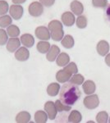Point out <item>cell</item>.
Segmentation results:
<instances>
[{"mask_svg":"<svg viewBox=\"0 0 110 123\" xmlns=\"http://www.w3.org/2000/svg\"><path fill=\"white\" fill-rule=\"evenodd\" d=\"M81 90L76 85L71 82L65 83L59 91V98L66 105L72 106L81 97Z\"/></svg>","mask_w":110,"mask_h":123,"instance_id":"1","label":"cell"},{"mask_svg":"<svg viewBox=\"0 0 110 123\" xmlns=\"http://www.w3.org/2000/svg\"><path fill=\"white\" fill-rule=\"evenodd\" d=\"M48 29L50 32V37L54 41H61L64 37L63 23L58 20H53L49 23Z\"/></svg>","mask_w":110,"mask_h":123,"instance_id":"2","label":"cell"},{"mask_svg":"<svg viewBox=\"0 0 110 123\" xmlns=\"http://www.w3.org/2000/svg\"><path fill=\"white\" fill-rule=\"evenodd\" d=\"M83 104L88 109H95L99 104V99L97 94H90L84 98Z\"/></svg>","mask_w":110,"mask_h":123,"instance_id":"3","label":"cell"},{"mask_svg":"<svg viewBox=\"0 0 110 123\" xmlns=\"http://www.w3.org/2000/svg\"><path fill=\"white\" fill-rule=\"evenodd\" d=\"M28 12L32 17H39L44 12V7L39 2H33L28 7Z\"/></svg>","mask_w":110,"mask_h":123,"instance_id":"4","label":"cell"},{"mask_svg":"<svg viewBox=\"0 0 110 123\" xmlns=\"http://www.w3.org/2000/svg\"><path fill=\"white\" fill-rule=\"evenodd\" d=\"M35 36L40 40H49L50 37V32L48 27L45 26H38L35 31Z\"/></svg>","mask_w":110,"mask_h":123,"instance_id":"5","label":"cell"},{"mask_svg":"<svg viewBox=\"0 0 110 123\" xmlns=\"http://www.w3.org/2000/svg\"><path fill=\"white\" fill-rule=\"evenodd\" d=\"M9 12L11 17L14 20H20L23 16L24 9L22 6H21L20 4H13L10 7Z\"/></svg>","mask_w":110,"mask_h":123,"instance_id":"6","label":"cell"},{"mask_svg":"<svg viewBox=\"0 0 110 123\" xmlns=\"http://www.w3.org/2000/svg\"><path fill=\"white\" fill-rule=\"evenodd\" d=\"M45 111L46 113L48 114V117L50 120H54L57 117V108L55 106V103L52 102V101H49L46 102L45 104Z\"/></svg>","mask_w":110,"mask_h":123,"instance_id":"7","label":"cell"},{"mask_svg":"<svg viewBox=\"0 0 110 123\" xmlns=\"http://www.w3.org/2000/svg\"><path fill=\"white\" fill-rule=\"evenodd\" d=\"M61 20L62 23L67 27L72 26L76 21L75 15L71 12H65L64 13H63L61 17Z\"/></svg>","mask_w":110,"mask_h":123,"instance_id":"8","label":"cell"},{"mask_svg":"<svg viewBox=\"0 0 110 123\" xmlns=\"http://www.w3.org/2000/svg\"><path fill=\"white\" fill-rule=\"evenodd\" d=\"M30 57V52L26 47H20L15 53V58L17 61L25 62Z\"/></svg>","mask_w":110,"mask_h":123,"instance_id":"9","label":"cell"},{"mask_svg":"<svg viewBox=\"0 0 110 123\" xmlns=\"http://www.w3.org/2000/svg\"><path fill=\"white\" fill-rule=\"evenodd\" d=\"M21 40L17 37H11L7 43V50L10 53H14L20 48Z\"/></svg>","mask_w":110,"mask_h":123,"instance_id":"10","label":"cell"},{"mask_svg":"<svg viewBox=\"0 0 110 123\" xmlns=\"http://www.w3.org/2000/svg\"><path fill=\"white\" fill-rule=\"evenodd\" d=\"M96 49L97 53L100 56H106L109 52V43L106 40H100L98 43Z\"/></svg>","mask_w":110,"mask_h":123,"instance_id":"11","label":"cell"},{"mask_svg":"<svg viewBox=\"0 0 110 123\" xmlns=\"http://www.w3.org/2000/svg\"><path fill=\"white\" fill-rule=\"evenodd\" d=\"M70 7L74 15L81 16L83 13L84 11V6L81 2L77 1V0H74L70 4Z\"/></svg>","mask_w":110,"mask_h":123,"instance_id":"12","label":"cell"},{"mask_svg":"<svg viewBox=\"0 0 110 123\" xmlns=\"http://www.w3.org/2000/svg\"><path fill=\"white\" fill-rule=\"evenodd\" d=\"M60 53V49L58 46L57 45H51L50 49L49 50V52L47 53L46 55V58L48 61L49 62H54L56 60V58L58 56V54Z\"/></svg>","mask_w":110,"mask_h":123,"instance_id":"13","label":"cell"},{"mask_svg":"<svg viewBox=\"0 0 110 123\" xmlns=\"http://www.w3.org/2000/svg\"><path fill=\"white\" fill-rule=\"evenodd\" d=\"M20 40L23 46H25L26 48H31L34 46V43H35L34 36L31 34H24L21 36Z\"/></svg>","mask_w":110,"mask_h":123,"instance_id":"14","label":"cell"},{"mask_svg":"<svg viewBox=\"0 0 110 123\" xmlns=\"http://www.w3.org/2000/svg\"><path fill=\"white\" fill-rule=\"evenodd\" d=\"M82 88H83L84 93L87 95H90V94H94V93L95 92L96 85H95V83L94 82L93 80H86L85 82L83 83Z\"/></svg>","mask_w":110,"mask_h":123,"instance_id":"15","label":"cell"},{"mask_svg":"<svg viewBox=\"0 0 110 123\" xmlns=\"http://www.w3.org/2000/svg\"><path fill=\"white\" fill-rule=\"evenodd\" d=\"M71 77V74L65 71L64 69L59 70L56 74V79L59 83H66L67 82Z\"/></svg>","mask_w":110,"mask_h":123,"instance_id":"16","label":"cell"},{"mask_svg":"<svg viewBox=\"0 0 110 123\" xmlns=\"http://www.w3.org/2000/svg\"><path fill=\"white\" fill-rule=\"evenodd\" d=\"M70 62V56L66 53H60L56 58V63L58 67H65Z\"/></svg>","mask_w":110,"mask_h":123,"instance_id":"17","label":"cell"},{"mask_svg":"<svg viewBox=\"0 0 110 123\" xmlns=\"http://www.w3.org/2000/svg\"><path fill=\"white\" fill-rule=\"evenodd\" d=\"M82 120V116L81 113L77 110H72L70 112L69 116L67 117V122L71 123H79Z\"/></svg>","mask_w":110,"mask_h":123,"instance_id":"18","label":"cell"},{"mask_svg":"<svg viewBox=\"0 0 110 123\" xmlns=\"http://www.w3.org/2000/svg\"><path fill=\"white\" fill-rule=\"evenodd\" d=\"M31 114L26 111H23V112H20L16 116L15 121L18 123H27L31 121Z\"/></svg>","mask_w":110,"mask_h":123,"instance_id":"19","label":"cell"},{"mask_svg":"<svg viewBox=\"0 0 110 123\" xmlns=\"http://www.w3.org/2000/svg\"><path fill=\"white\" fill-rule=\"evenodd\" d=\"M60 89H61V87H60L58 83H51L47 87V94L49 96L54 97L59 93Z\"/></svg>","mask_w":110,"mask_h":123,"instance_id":"20","label":"cell"},{"mask_svg":"<svg viewBox=\"0 0 110 123\" xmlns=\"http://www.w3.org/2000/svg\"><path fill=\"white\" fill-rule=\"evenodd\" d=\"M50 47L51 44L49 43V42L45 40H40L37 43L36 49L40 53H47L50 49Z\"/></svg>","mask_w":110,"mask_h":123,"instance_id":"21","label":"cell"},{"mask_svg":"<svg viewBox=\"0 0 110 123\" xmlns=\"http://www.w3.org/2000/svg\"><path fill=\"white\" fill-rule=\"evenodd\" d=\"M61 43L63 47L66 48V49H71V48L74 46L75 41H74V39L71 35H65L63 38V39L61 40Z\"/></svg>","mask_w":110,"mask_h":123,"instance_id":"22","label":"cell"},{"mask_svg":"<svg viewBox=\"0 0 110 123\" xmlns=\"http://www.w3.org/2000/svg\"><path fill=\"white\" fill-rule=\"evenodd\" d=\"M48 114L44 111H37L35 113V122L37 123H45L48 121Z\"/></svg>","mask_w":110,"mask_h":123,"instance_id":"23","label":"cell"},{"mask_svg":"<svg viewBox=\"0 0 110 123\" xmlns=\"http://www.w3.org/2000/svg\"><path fill=\"white\" fill-rule=\"evenodd\" d=\"M55 106L57 108V111L60 113L62 112H68L71 109V106H68V105H66L62 102L61 100L58 99L55 102Z\"/></svg>","mask_w":110,"mask_h":123,"instance_id":"24","label":"cell"},{"mask_svg":"<svg viewBox=\"0 0 110 123\" xmlns=\"http://www.w3.org/2000/svg\"><path fill=\"white\" fill-rule=\"evenodd\" d=\"M13 20L12 17L8 15H3L0 17V27L1 28H5V27H8L9 25H12Z\"/></svg>","mask_w":110,"mask_h":123,"instance_id":"25","label":"cell"},{"mask_svg":"<svg viewBox=\"0 0 110 123\" xmlns=\"http://www.w3.org/2000/svg\"><path fill=\"white\" fill-rule=\"evenodd\" d=\"M7 33L10 37H17L20 35V29L17 25H11L7 28Z\"/></svg>","mask_w":110,"mask_h":123,"instance_id":"26","label":"cell"},{"mask_svg":"<svg viewBox=\"0 0 110 123\" xmlns=\"http://www.w3.org/2000/svg\"><path fill=\"white\" fill-rule=\"evenodd\" d=\"M76 24L77 26L79 29H85L87 25V19L85 16H78V17L76 19Z\"/></svg>","mask_w":110,"mask_h":123,"instance_id":"27","label":"cell"},{"mask_svg":"<svg viewBox=\"0 0 110 123\" xmlns=\"http://www.w3.org/2000/svg\"><path fill=\"white\" fill-rule=\"evenodd\" d=\"M84 80H85V78L81 74H74V76H72L70 79V81L71 83L76 85H81L84 83Z\"/></svg>","mask_w":110,"mask_h":123,"instance_id":"28","label":"cell"},{"mask_svg":"<svg viewBox=\"0 0 110 123\" xmlns=\"http://www.w3.org/2000/svg\"><path fill=\"white\" fill-rule=\"evenodd\" d=\"M109 121V115L105 111H101L96 115V122L98 123H106Z\"/></svg>","mask_w":110,"mask_h":123,"instance_id":"29","label":"cell"},{"mask_svg":"<svg viewBox=\"0 0 110 123\" xmlns=\"http://www.w3.org/2000/svg\"><path fill=\"white\" fill-rule=\"evenodd\" d=\"M63 69H64L65 71H67V72L71 73V75L77 74V73L78 72L77 66L75 62H69L67 65H66Z\"/></svg>","mask_w":110,"mask_h":123,"instance_id":"30","label":"cell"},{"mask_svg":"<svg viewBox=\"0 0 110 123\" xmlns=\"http://www.w3.org/2000/svg\"><path fill=\"white\" fill-rule=\"evenodd\" d=\"M9 9V5L7 1L0 0V16L6 15Z\"/></svg>","mask_w":110,"mask_h":123,"instance_id":"31","label":"cell"},{"mask_svg":"<svg viewBox=\"0 0 110 123\" xmlns=\"http://www.w3.org/2000/svg\"><path fill=\"white\" fill-rule=\"evenodd\" d=\"M8 40V35L7 31H4L3 28L0 29V45H4L7 43Z\"/></svg>","mask_w":110,"mask_h":123,"instance_id":"32","label":"cell"},{"mask_svg":"<svg viewBox=\"0 0 110 123\" xmlns=\"http://www.w3.org/2000/svg\"><path fill=\"white\" fill-rule=\"evenodd\" d=\"M92 5L95 7L104 8L108 6V0H92Z\"/></svg>","mask_w":110,"mask_h":123,"instance_id":"33","label":"cell"},{"mask_svg":"<svg viewBox=\"0 0 110 123\" xmlns=\"http://www.w3.org/2000/svg\"><path fill=\"white\" fill-rule=\"evenodd\" d=\"M39 3L45 7H49L54 4L55 0H39Z\"/></svg>","mask_w":110,"mask_h":123,"instance_id":"34","label":"cell"},{"mask_svg":"<svg viewBox=\"0 0 110 123\" xmlns=\"http://www.w3.org/2000/svg\"><path fill=\"white\" fill-rule=\"evenodd\" d=\"M105 17L106 19L109 21V22L110 23V4L108 5L106 7V10H105Z\"/></svg>","mask_w":110,"mask_h":123,"instance_id":"35","label":"cell"},{"mask_svg":"<svg viewBox=\"0 0 110 123\" xmlns=\"http://www.w3.org/2000/svg\"><path fill=\"white\" fill-rule=\"evenodd\" d=\"M104 61H105L106 65L110 67V53H108V54L105 56Z\"/></svg>","mask_w":110,"mask_h":123,"instance_id":"36","label":"cell"},{"mask_svg":"<svg viewBox=\"0 0 110 123\" xmlns=\"http://www.w3.org/2000/svg\"><path fill=\"white\" fill-rule=\"evenodd\" d=\"M26 0H13V3L14 4H21L24 3Z\"/></svg>","mask_w":110,"mask_h":123,"instance_id":"37","label":"cell"},{"mask_svg":"<svg viewBox=\"0 0 110 123\" xmlns=\"http://www.w3.org/2000/svg\"><path fill=\"white\" fill-rule=\"evenodd\" d=\"M108 122H109L110 123V117H109V121H108Z\"/></svg>","mask_w":110,"mask_h":123,"instance_id":"38","label":"cell"}]
</instances>
